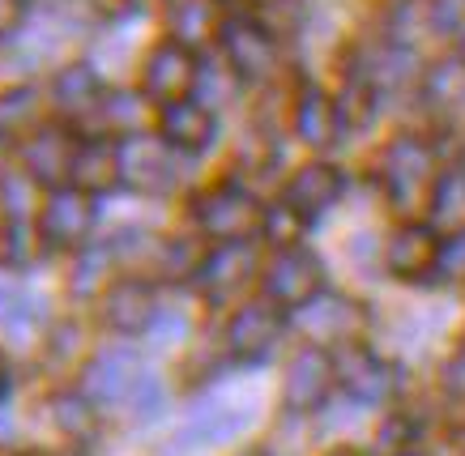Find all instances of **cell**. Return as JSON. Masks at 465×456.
<instances>
[{
  "label": "cell",
  "mask_w": 465,
  "mask_h": 456,
  "mask_svg": "<svg viewBox=\"0 0 465 456\" xmlns=\"http://www.w3.org/2000/svg\"><path fill=\"white\" fill-rule=\"evenodd\" d=\"M5 388H9V367H5V358H0V397H5Z\"/></svg>",
  "instance_id": "b9f144b4"
},
{
  "label": "cell",
  "mask_w": 465,
  "mask_h": 456,
  "mask_svg": "<svg viewBox=\"0 0 465 456\" xmlns=\"http://www.w3.org/2000/svg\"><path fill=\"white\" fill-rule=\"evenodd\" d=\"M436 273L449 282H465V230L440 239V257H436Z\"/></svg>",
  "instance_id": "d590c367"
},
{
  "label": "cell",
  "mask_w": 465,
  "mask_h": 456,
  "mask_svg": "<svg viewBox=\"0 0 465 456\" xmlns=\"http://www.w3.org/2000/svg\"><path fill=\"white\" fill-rule=\"evenodd\" d=\"M52 99H56L60 115H69V120H90L103 102L99 73L90 69V64H69V69H60L56 82H52Z\"/></svg>",
  "instance_id": "44dd1931"
},
{
  "label": "cell",
  "mask_w": 465,
  "mask_h": 456,
  "mask_svg": "<svg viewBox=\"0 0 465 456\" xmlns=\"http://www.w3.org/2000/svg\"><path fill=\"white\" fill-rule=\"evenodd\" d=\"M273 162H278V145L269 132H248L240 145V171L248 175H269L273 171Z\"/></svg>",
  "instance_id": "d6a6232c"
},
{
  "label": "cell",
  "mask_w": 465,
  "mask_h": 456,
  "mask_svg": "<svg viewBox=\"0 0 465 456\" xmlns=\"http://www.w3.org/2000/svg\"><path fill=\"white\" fill-rule=\"evenodd\" d=\"M248 422V413L243 410H231V405H205L188 418V427L180 431V443L188 448H210V443H223L231 440L235 431Z\"/></svg>",
  "instance_id": "7402d4cb"
},
{
  "label": "cell",
  "mask_w": 465,
  "mask_h": 456,
  "mask_svg": "<svg viewBox=\"0 0 465 456\" xmlns=\"http://www.w3.org/2000/svg\"><path fill=\"white\" fill-rule=\"evenodd\" d=\"M94 227V200L77 188H52L39 209V239L52 247H82Z\"/></svg>",
  "instance_id": "30bf717a"
},
{
  "label": "cell",
  "mask_w": 465,
  "mask_h": 456,
  "mask_svg": "<svg viewBox=\"0 0 465 456\" xmlns=\"http://www.w3.org/2000/svg\"><path fill=\"white\" fill-rule=\"evenodd\" d=\"M427 22L444 39H465V0H427Z\"/></svg>",
  "instance_id": "836d02e7"
},
{
  "label": "cell",
  "mask_w": 465,
  "mask_h": 456,
  "mask_svg": "<svg viewBox=\"0 0 465 456\" xmlns=\"http://www.w3.org/2000/svg\"><path fill=\"white\" fill-rule=\"evenodd\" d=\"M431 230H465V171H444L436 179V192H431Z\"/></svg>",
  "instance_id": "d4e9b609"
},
{
  "label": "cell",
  "mask_w": 465,
  "mask_h": 456,
  "mask_svg": "<svg viewBox=\"0 0 465 456\" xmlns=\"http://www.w3.org/2000/svg\"><path fill=\"white\" fill-rule=\"evenodd\" d=\"M35 315V299L22 286H0V325L5 328H26Z\"/></svg>",
  "instance_id": "e575fe53"
},
{
  "label": "cell",
  "mask_w": 465,
  "mask_h": 456,
  "mask_svg": "<svg viewBox=\"0 0 465 456\" xmlns=\"http://www.w3.org/2000/svg\"><path fill=\"white\" fill-rule=\"evenodd\" d=\"M218 9H213V0H175V9H171V44L180 47H201L210 34H218Z\"/></svg>",
  "instance_id": "603a6c76"
},
{
  "label": "cell",
  "mask_w": 465,
  "mask_h": 456,
  "mask_svg": "<svg viewBox=\"0 0 465 456\" xmlns=\"http://www.w3.org/2000/svg\"><path fill=\"white\" fill-rule=\"evenodd\" d=\"M94 115L107 132H124V137L142 132V99L137 94H103Z\"/></svg>",
  "instance_id": "f1b7e54d"
},
{
  "label": "cell",
  "mask_w": 465,
  "mask_h": 456,
  "mask_svg": "<svg viewBox=\"0 0 465 456\" xmlns=\"http://www.w3.org/2000/svg\"><path fill=\"white\" fill-rule=\"evenodd\" d=\"M444 393L465 401V337H461V345L452 350L449 363H444Z\"/></svg>",
  "instance_id": "ab89813d"
},
{
  "label": "cell",
  "mask_w": 465,
  "mask_h": 456,
  "mask_svg": "<svg viewBox=\"0 0 465 456\" xmlns=\"http://www.w3.org/2000/svg\"><path fill=\"white\" fill-rule=\"evenodd\" d=\"M286 315L278 303H243L226 325V354L235 363H261L282 342Z\"/></svg>",
  "instance_id": "52a82bcc"
},
{
  "label": "cell",
  "mask_w": 465,
  "mask_h": 456,
  "mask_svg": "<svg viewBox=\"0 0 465 456\" xmlns=\"http://www.w3.org/2000/svg\"><path fill=\"white\" fill-rule=\"evenodd\" d=\"M201 235H210L218 243H248L252 235H261V218L265 205L240 184H213L210 192H201L193 205Z\"/></svg>",
  "instance_id": "7a4b0ae2"
},
{
  "label": "cell",
  "mask_w": 465,
  "mask_h": 456,
  "mask_svg": "<svg viewBox=\"0 0 465 456\" xmlns=\"http://www.w3.org/2000/svg\"><path fill=\"white\" fill-rule=\"evenodd\" d=\"M329 388H333V354L321 350V345H303L282 375L286 410H295V413L321 410L324 397H329Z\"/></svg>",
  "instance_id": "8fae6325"
},
{
  "label": "cell",
  "mask_w": 465,
  "mask_h": 456,
  "mask_svg": "<svg viewBox=\"0 0 465 456\" xmlns=\"http://www.w3.org/2000/svg\"><path fill=\"white\" fill-rule=\"evenodd\" d=\"M158 299H154V286L142 282V277H124L115 282L107 295H103V320L112 333L120 337H137V333H150L158 320Z\"/></svg>",
  "instance_id": "5bb4252c"
},
{
  "label": "cell",
  "mask_w": 465,
  "mask_h": 456,
  "mask_svg": "<svg viewBox=\"0 0 465 456\" xmlns=\"http://www.w3.org/2000/svg\"><path fill=\"white\" fill-rule=\"evenodd\" d=\"M39 115H43L39 90H30V86L0 90V141L35 132V129H39Z\"/></svg>",
  "instance_id": "cb8c5ba5"
},
{
  "label": "cell",
  "mask_w": 465,
  "mask_h": 456,
  "mask_svg": "<svg viewBox=\"0 0 465 456\" xmlns=\"http://www.w3.org/2000/svg\"><path fill=\"white\" fill-rule=\"evenodd\" d=\"M35 247H39V243H35L30 227L22 218H14L9 230H5V260H9V265H30V260H35Z\"/></svg>",
  "instance_id": "8d00e7d4"
},
{
  "label": "cell",
  "mask_w": 465,
  "mask_h": 456,
  "mask_svg": "<svg viewBox=\"0 0 465 456\" xmlns=\"http://www.w3.org/2000/svg\"><path fill=\"white\" fill-rule=\"evenodd\" d=\"M197 56L180 44H158L150 56H145V69H142V86L145 94L154 102H180V99H193V90H197Z\"/></svg>",
  "instance_id": "9c48e42d"
},
{
  "label": "cell",
  "mask_w": 465,
  "mask_h": 456,
  "mask_svg": "<svg viewBox=\"0 0 465 456\" xmlns=\"http://www.w3.org/2000/svg\"><path fill=\"white\" fill-rule=\"evenodd\" d=\"M52 418H56V427L77 443L94 435V401L82 397V393H60V397L52 401Z\"/></svg>",
  "instance_id": "83f0119b"
},
{
  "label": "cell",
  "mask_w": 465,
  "mask_h": 456,
  "mask_svg": "<svg viewBox=\"0 0 465 456\" xmlns=\"http://www.w3.org/2000/svg\"><path fill=\"white\" fill-rule=\"evenodd\" d=\"M341 192H346V175H341L333 162H308V167H299L295 179L286 184L282 205H291L303 222H312V218L329 214L341 200Z\"/></svg>",
  "instance_id": "9a60e30c"
},
{
  "label": "cell",
  "mask_w": 465,
  "mask_h": 456,
  "mask_svg": "<svg viewBox=\"0 0 465 456\" xmlns=\"http://www.w3.org/2000/svg\"><path fill=\"white\" fill-rule=\"evenodd\" d=\"M218 44L231 73L243 82H265L278 69V39H269L256 17H226L218 26Z\"/></svg>",
  "instance_id": "5b68a950"
},
{
  "label": "cell",
  "mask_w": 465,
  "mask_h": 456,
  "mask_svg": "<svg viewBox=\"0 0 465 456\" xmlns=\"http://www.w3.org/2000/svg\"><path fill=\"white\" fill-rule=\"evenodd\" d=\"M303 227H308V222H303L291 205H269L265 218H261V235H265L269 243H278V247H299Z\"/></svg>",
  "instance_id": "1f68e13d"
},
{
  "label": "cell",
  "mask_w": 465,
  "mask_h": 456,
  "mask_svg": "<svg viewBox=\"0 0 465 456\" xmlns=\"http://www.w3.org/2000/svg\"><path fill=\"white\" fill-rule=\"evenodd\" d=\"M376 90L359 82V77H346V86L333 94V107H338V120H341V132L346 129H367L376 120Z\"/></svg>",
  "instance_id": "4316f807"
},
{
  "label": "cell",
  "mask_w": 465,
  "mask_h": 456,
  "mask_svg": "<svg viewBox=\"0 0 465 456\" xmlns=\"http://www.w3.org/2000/svg\"><path fill=\"white\" fill-rule=\"evenodd\" d=\"M73 188L94 197L107 188L120 184V145L115 141H82L73 154V171H69Z\"/></svg>",
  "instance_id": "ffe728a7"
},
{
  "label": "cell",
  "mask_w": 465,
  "mask_h": 456,
  "mask_svg": "<svg viewBox=\"0 0 465 456\" xmlns=\"http://www.w3.org/2000/svg\"><path fill=\"white\" fill-rule=\"evenodd\" d=\"M436 257H440V235L431 230V222H406V227H397L384 243V265L393 277H427V273H436Z\"/></svg>",
  "instance_id": "2e32d148"
},
{
  "label": "cell",
  "mask_w": 465,
  "mask_h": 456,
  "mask_svg": "<svg viewBox=\"0 0 465 456\" xmlns=\"http://www.w3.org/2000/svg\"><path fill=\"white\" fill-rule=\"evenodd\" d=\"M324 456H359L354 448H333V452H324Z\"/></svg>",
  "instance_id": "7bdbcfd3"
},
{
  "label": "cell",
  "mask_w": 465,
  "mask_h": 456,
  "mask_svg": "<svg viewBox=\"0 0 465 456\" xmlns=\"http://www.w3.org/2000/svg\"><path fill=\"white\" fill-rule=\"evenodd\" d=\"M240 456H269V452H265V448H243Z\"/></svg>",
  "instance_id": "ee69618b"
},
{
  "label": "cell",
  "mask_w": 465,
  "mask_h": 456,
  "mask_svg": "<svg viewBox=\"0 0 465 456\" xmlns=\"http://www.w3.org/2000/svg\"><path fill=\"white\" fill-rule=\"evenodd\" d=\"M333 380H338L354 401H367V405H376V401H389L397 388V371L384 363L376 350H367V345L351 342V345H338L333 350Z\"/></svg>",
  "instance_id": "ba28073f"
},
{
  "label": "cell",
  "mask_w": 465,
  "mask_h": 456,
  "mask_svg": "<svg viewBox=\"0 0 465 456\" xmlns=\"http://www.w3.org/2000/svg\"><path fill=\"white\" fill-rule=\"evenodd\" d=\"M17 22H22V0H0V39L14 34Z\"/></svg>",
  "instance_id": "60d3db41"
},
{
  "label": "cell",
  "mask_w": 465,
  "mask_h": 456,
  "mask_svg": "<svg viewBox=\"0 0 465 456\" xmlns=\"http://www.w3.org/2000/svg\"><path fill=\"white\" fill-rule=\"evenodd\" d=\"M461 448H465V431H461Z\"/></svg>",
  "instance_id": "bcb514c9"
},
{
  "label": "cell",
  "mask_w": 465,
  "mask_h": 456,
  "mask_svg": "<svg viewBox=\"0 0 465 456\" xmlns=\"http://www.w3.org/2000/svg\"><path fill=\"white\" fill-rule=\"evenodd\" d=\"M213 129H218V124H213V112L201 99L167 102V107L158 112L163 141H167L171 150H180V154H201V150L213 141Z\"/></svg>",
  "instance_id": "ac0fdd59"
},
{
  "label": "cell",
  "mask_w": 465,
  "mask_h": 456,
  "mask_svg": "<svg viewBox=\"0 0 465 456\" xmlns=\"http://www.w3.org/2000/svg\"><path fill=\"white\" fill-rule=\"evenodd\" d=\"M120 179L142 197H163L180 184V150H171L163 137L133 132L120 141Z\"/></svg>",
  "instance_id": "3957f363"
},
{
  "label": "cell",
  "mask_w": 465,
  "mask_h": 456,
  "mask_svg": "<svg viewBox=\"0 0 465 456\" xmlns=\"http://www.w3.org/2000/svg\"><path fill=\"white\" fill-rule=\"evenodd\" d=\"M133 410H137V418H154L158 405H163V388H158V380H150V375H142V384L133 388Z\"/></svg>",
  "instance_id": "f35d334b"
},
{
  "label": "cell",
  "mask_w": 465,
  "mask_h": 456,
  "mask_svg": "<svg viewBox=\"0 0 465 456\" xmlns=\"http://www.w3.org/2000/svg\"><path fill=\"white\" fill-rule=\"evenodd\" d=\"M107 269H112V247H94V252H82V260L73 265L69 290L77 299H90L103 282H107Z\"/></svg>",
  "instance_id": "4dcf8cb0"
},
{
  "label": "cell",
  "mask_w": 465,
  "mask_h": 456,
  "mask_svg": "<svg viewBox=\"0 0 465 456\" xmlns=\"http://www.w3.org/2000/svg\"><path fill=\"white\" fill-rule=\"evenodd\" d=\"M381 448L389 456H406L414 452V427H410V418H389L381 427Z\"/></svg>",
  "instance_id": "74e56055"
},
{
  "label": "cell",
  "mask_w": 465,
  "mask_h": 456,
  "mask_svg": "<svg viewBox=\"0 0 465 456\" xmlns=\"http://www.w3.org/2000/svg\"><path fill=\"white\" fill-rule=\"evenodd\" d=\"M252 277H256V252L248 247V243H218L210 257L201 260V269H197L201 295L213 299V303L235 299Z\"/></svg>",
  "instance_id": "4fadbf2b"
},
{
  "label": "cell",
  "mask_w": 465,
  "mask_h": 456,
  "mask_svg": "<svg viewBox=\"0 0 465 456\" xmlns=\"http://www.w3.org/2000/svg\"><path fill=\"white\" fill-rule=\"evenodd\" d=\"M295 137L312 150H329V145L341 137V120H338V107H333V94L321 86H303L295 99Z\"/></svg>",
  "instance_id": "d6986e66"
},
{
  "label": "cell",
  "mask_w": 465,
  "mask_h": 456,
  "mask_svg": "<svg viewBox=\"0 0 465 456\" xmlns=\"http://www.w3.org/2000/svg\"><path fill=\"white\" fill-rule=\"evenodd\" d=\"M73 154H77V141H73L64 129H35L22 145V162H26V175L35 184L60 188L73 171Z\"/></svg>",
  "instance_id": "e0dca14e"
},
{
  "label": "cell",
  "mask_w": 465,
  "mask_h": 456,
  "mask_svg": "<svg viewBox=\"0 0 465 456\" xmlns=\"http://www.w3.org/2000/svg\"><path fill=\"white\" fill-rule=\"evenodd\" d=\"M17 456H39V452H17Z\"/></svg>",
  "instance_id": "f6af8a7d"
},
{
  "label": "cell",
  "mask_w": 465,
  "mask_h": 456,
  "mask_svg": "<svg viewBox=\"0 0 465 456\" xmlns=\"http://www.w3.org/2000/svg\"><path fill=\"white\" fill-rule=\"evenodd\" d=\"M436 150L414 137V132H401L384 145L381 154V184L393 200V209L401 214H419L431 205V192H436Z\"/></svg>",
  "instance_id": "6da1fadb"
},
{
  "label": "cell",
  "mask_w": 465,
  "mask_h": 456,
  "mask_svg": "<svg viewBox=\"0 0 465 456\" xmlns=\"http://www.w3.org/2000/svg\"><path fill=\"white\" fill-rule=\"evenodd\" d=\"M324 286V269L321 260L312 257L308 247H278V257L265 265V290H269V303L278 307H303L308 299H316Z\"/></svg>",
  "instance_id": "8992f818"
},
{
  "label": "cell",
  "mask_w": 465,
  "mask_h": 456,
  "mask_svg": "<svg viewBox=\"0 0 465 456\" xmlns=\"http://www.w3.org/2000/svg\"><path fill=\"white\" fill-rule=\"evenodd\" d=\"M142 363L133 350L124 345H112V350H103L85 363L82 371V397L90 401H103V405H112V401H128L133 397V388L142 384Z\"/></svg>",
  "instance_id": "7c38bea8"
},
{
  "label": "cell",
  "mask_w": 465,
  "mask_h": 456,
  "mask_svg": "<svg viewBox=\"0 0 465 456\" xmlns=\"http://www.w3.org/2000/svg\"><path fill=\"white\" fill-rule=\"evenodd\" d=\"M291 325L316 345H351V342L363 337L367 312H363V303L346 299V295H324L321 290L316 299H308L303 307H295Z\"/></svg>",
  "instance_id": "277c9868"
},
{
  "label": "cell",
  "mask_w": 465,
  "mask_h": 456,
  "mask_svg": "<svg viewBox=\"0 0 465 456\" xmlns=\"http://www.w3.org/2000/svg\"><path fill=\"white\" fill-rule=\"evenodd\" d=\"M423 99L440 112L465 107V60L461 56H444L436 60L423 77Z\"/></svg>",
  "instance_id": "484cf974"
},
{
  "label": "cell",
  "mask_w": 465,
  "mask_h": 456,
  "mask_svg": "<svg viewBox=\"0 0 465 456\" xmlns=\"http://www.w3.org/2000/svg\"><path fill=\"white\" fill-rule=\"evenodd\" d=\"M303 17H308L303 0H265L256 22H261V30H265L269 39H286V34H295L303 26Z\"/></svg>",
  "instance_id": "f546056e"
},
{
  "label": "cell",
  "mask_w": 465,
  "mask_h": 456,
  "mask_svg": "<svg viewBox=\"0 0 465 456\" xmlns=\"http://www.w3.org/2000/svg\"><path fill=\"white\" fill-rule=\"evenodd\" d=\"M22 5H26V0H22Z\"/></svg>",
  "instance_id": "7dc6e473"
}]
</instances>
